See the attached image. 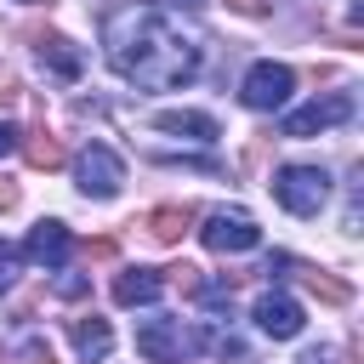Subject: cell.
I'll list each match as a JSON object with an SVG mask.
<instances>
[{
	"instance_id": "obj_8",
	"label": "cell",
	"mask_w": 364,
	"mask_h": 364,
	"mask_svg": "<svg viewBox=\"0 0 364 364\" xmlns=\"http://www.w3.org/2000/svg\"><path fill=\"white\" fill-rule=\"evenodd\" d=\"M256 330L273 336V341H290V336L301 330V307H296L284 290H267V296L256 301Z\"/></svg>"
},
{
	"instance_id": "obj_15",
	"label": "cell",
	"mask_w": 364,
	"mask_h": 364,
	"mask_svg": "<svg viewBox=\"0 0 364 364\" xmlns=\"http://www.w3.org/2000/svg\"><path fill=\"white\" fill-rule=\"evenodd\" d=\"M23 154H28V165H34V171H57V165L68 159V154H63V142H57L51 131H34V136L23 142Z\"/></svg>"
},
{
	"instance_id": "obj_4",
	"label": "cell",
	"mask_w": 364,
	"mask_h": 364,
	"mask_svg": "<svg viewBox=\"0 0 364 364\" xmlns=\"http://www.w3.org/2000/svg\"><path fill=\"white\" fill-rule=\"evenodd\" d=\"M74 176H80V193L85 199H114L119 182H125V159L108 142H85L80 159H74Z\"/></svg>"
},
{
	"instance_id": "obj_11",
	"label": "cell",
	"mask_w": 364,
	"mask_h": 364,
	"mask_svg": "<svg viewBox=\"0 0 364 364\" xmlns=\"http://www.w3.org/2000/svg\"><path fill=\"white\" fill-rule=\"evenodd\" d=\"M68 341L80 347V358H108V353H114V330H108V318H97V313L68 318Z\"/></svg>"
},
{
	"instance_id": "obj_13",
	"label": "cell",
	"mask_w": 364,
	"mask_h": 364,
	"mask_svg": "<svg viewBox=\"0 0 364 364\" xmlns=\"http://www.w3.org/2000/svg\"><path fill=\"white\" fill-rule=\"evenodd\" d=\"M40 63H46L57 80H80V68H85V57H80L63 34H40Z\"/></svg>"
},
{
	"instance_id": "obj_24",
	"label": "cell",
	"mask_w": 364,
	"mask_h": 364,
	"mask_svg": "<svg viewBox=\"0 0 364 364\" xmlns=\"http://www.w3.org/2000/svg\"><path fill=\"white\" fill-rule=\"evenodd\" d=\"M182 6H205V0H182Z\"/></svg>"
},
{
	"instance_id": "obj_19",
	"label": "cell",
	"mask_w": 364,
	"mask_h": 364,
	"mask_svg": "<svg viewBox=\"0 0 364 364\" xmlns=\"http://www.w3.org/2000/svg\"><path fill=\"white\" fill-rule=\"evenodd\" d=\"M57 296H85V279H80V273H63V279H57Z\"/></svg>"
},
{
	"instance_id": "obj_12",
	"label": "cell",
	"mask_w": 364,
	"mask_h": 364,
	"mask_svg": "<svg viewBox=\"0 0 364 364\" xmlns=\"http://www.w3.org/2000/svg\"><path fill=\"white\" fill-rule=\"evenodd\" d=\"M154 125L171 131V136H188V142H216V136H222L216 119H210V114H193V108H165Z\"/></svg>"
},
{
	"instance_id": "obj_10",
	"label": "cell",
	"mask_w": 364,
	"mask_h": 364,
	"mask_svg": "<svg viewBox=\"0 0 364 364\" xmlns=\"http://www.w3.org/2000/svg\"><path fill=\"white\" fill-rule=\"evenodd\" d=\"M165 290V273H154V267H125L119 279H114V301L119 307H142V301H154Z\"/></svg>"
},
{
	"instance_id": "obj_23",
	"label": "cell",
	"mask_w": 364,
	"mask_h": 364,
	"mask_svg": "<svg viewBox=\"0 0 364 364\" xmlns=\"http://www.w3.org/2000/svg\"><path fill=\"white\" fill-rule=\"evenodd\" d=\"M330 358H336V347H313V353H307L301 364H330Z\"/></svg>"
},
{
	"instance_id": "obj_5",
	"label": "cell",
	"mask_w": 364,
	"mask_h": 364,
	"mask_svg": "<svg viewBox=\"0 0 364 364\" xmlns=\"http://www.w3.org/2000/svg\"><path fill=\"white\" fill-rule=\"evenodd\" d=\"M199 239H205L210 250H222V256H239V250H256V245H262V228H256V216H245V210H216V216H205Z\"/></svg>"
},
{
	"instance_id": "obj_6",
	"label": "cell",
	"mask_w": 364,
	"mask_h": 364,
	"mask_svg": "<svg viewBox=\"0 0 364 364\" xmlns=\"http://www.w3.org/2000/svg\"><path fill=\"white\" fill-rule=\"evenodd\" d=\"M290 91H296V74L284 68V63H256L250 74H245V85H239V97H245V108H284L290 102Z\"/></svg>"
},
{
	"instance_id": "obj_14",
	"label": "cell",
	"mask_w": 364,
	"mask_h": 364,
	"mask_svg": "<svg viewBox=\"0 0 364 364\" xmlns=\"http://www.w3.org/2000/svg\"><path fill=\"white\" fill-rule=\"evenodd\" d=\"M188 222H193L188 205H159V210H148V233H154L159 245H176V239L188 233Z\"/></svg>"
},
{
	"instance_id": "obj_17",
	"label": "cell",
	"mask_w": 364,
	"mask_h": 364,
	"mask_svg": "<svg viewBox=\"0 0 364 364\" xmlns=\"http://www.w3.org/2000/svg\"><path fill=\"white\" fill-rule=\"evenodd\" d=\"M17 262H23V256H17V245H6V239H0V296L11 290V279H17Z\"/></svg>"
},
{
	"instance_id": "obj_3",
	"label": "cell",
	"mask_w": 364,
	"mask_h": 364,
	"mask_svg": "<svg viewBox=\"0 0 364 364\" xmlns=\"http://www.w3.org/2000/svg\"><path fill=\"white\" fill-rule=\"evenodd\" d=\"M273 199H279L290 216H318L324 199H330L324 165H279V171H273Z\"/></svg>"
},
{
	"instance_id": "obj_2",
	"label": "cell",
	"mask_w": 364,
	"mask_h": 364,
	"mask_svg": "<svg viewBox=\"0 0 364 364\" xmlns=\"http://www.w3.org/2000/svg\"><path fill=\"white\" fill-rule=\"evenodd\" d=\"M205 330L199 324H182V318H148L142 330H136V353L148 358V364H193L199 353H205Z\"/></svg>"
},
{
	"instance_id": "obj_22",
	"label": "cell",
	"mask_w": 364,
	"mask_h": 364,
	"mask_svg": "<svg viewBox=\"0 0 364 364\" xmlns=\"http://www.w3.org/2000/svg\"><path fill=\"white\" fill-rule=\"evenodd\" d=\"M11 205H17V182H6V176H0V210H11Z\"/></svg>"
},
{
	"instance_id": "obj_18",
	"label": "cell",
	"mask_w": 364,
	"mask_h": 364,
	"mask_svg": "<svg viewBox=\"0 0 364 364\" xmlns=\"http://www.w3.org/2000/svg\"><path fill=\"white\" fill-rule=\"evenodd\" d=\"M23 364H57V358H51L46 341H28V347H23Z\"/></svg>"
},
{
	"instance_id": "obj_20",
	"label": "cell",
	"mask_w": 364,
	"mask_h": 364,
	"mask_svg": "<svg viewBox=\"0 0 364 364\" xmlns=\"http://www.w3.org/2000/svg\"><path fill=\"white\" fill-rule=\"evenodd\" d=\"M17 142H23V136H17V125H6V119H0V159H6Z\"/></svg>"
},
{
	"instance_id": "obj_21",
	"label": "cell",
	"mask_w": 364,
	"mask_h": 364,
	"mask_svg": "<svg viewBox=\"0 0 364 364\" xmlns=\"http://www.w3.org/2000/svg\"><path fill=\"white\" fill-rule=\"evenodd\" d=\"M228 6H233V11H245V17H262V11H267V0H228Z\"/></svg>"
},
{
	"instance_id": "obj_7",
	"label": "cell",
	"mask_w": 364,
	"mask_h": 364,
	"mask_svg": "<svg viewBox=\"0 0 364 364\" xmlns=\"http://www.w3.org/2000/svg\"><path fill=\"white\" fill-rule=\"evenodd\" d=\"M341 119H353V97L347 91H330V97H313L307 108H296V114H284V136H313V131H330V125H341Z\"/></svg>"
},
{
	"instance_id": "obj_9",
	"label": "cell",
	"mask_w": 364,
	"mask_h": 364,
	"mask_svg": "<svg viewBox=\"0 0 364 364\" xmlns=\"http://www.w3.org/2000/svg\"><path fill=\"white\" fill-rule=\"evenodd\" d=\"M68 250H74V233H68L63 222H40V228L28 233V262H40V267H63Z\"/></svg>"
},
{
	"instance_id": "obj_1",
	"label": "cell",
	"mask_w": 364,
	"mask_h": 364,
	"mask_svg": "<svg viewBox=\"0 0 364 364\" xmlns=\"http://www.w3.org/2000/svg\"><path fill=\"white\" fill-rule=\"evenodd\" d=\"M102 46L119 80L142 91H176L199 74V34L159 6H125L102 23Z\"/></svg>"
},
{
	"instance_id": "obj_16",
	"label": "cell",
	"mask_w": 364,
	"mask_h": 364,
	"mask_svg": "<svg viewBox=\"0 0 364 364\" xmlns=\"http://www.w3.org/2000/svg\"><path fill=\"white\" fill-rule=\"evenodd\" d=\"M296 273H301V284L313 290V296H324L330 307H341V301H353V290L341 284V279H330V273H318V267H301V262H290Z\"/></svg>"
}]
</instances>
